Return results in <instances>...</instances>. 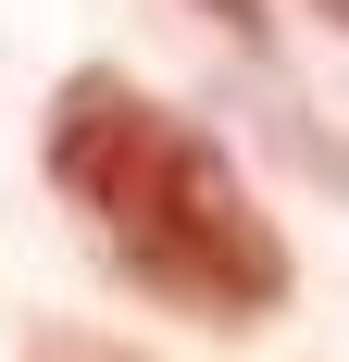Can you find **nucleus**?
I'll return each instance as SVG.
<instances>
[{
  "label": "nucleus",
  "instance_id": "obj_1",
  "mask_svg": "<svg viewBox=\"0 0 349 362\" xmlns=\"http://www.w3.org/2000/svg\"><path fill=\"white\" fill-rule=\"evenodd\" d=\"M50 187L100 238V262L125 288H150L162 313H187V325H262V313H287L275 213L249 200L225 138L187 125L174 100H150L138 75L88 63V75L50 88Z\"/></svg>",
  "mask_w": 349,
  "mask_h": 362
},
{
  "label": "nucleus",
  "instance_id": "obj_2",
  "mask_svg": "<svg viewBox=\"0 0 349 362\" xmlns=\"http://www.w3.org/2000/svg\"><path fill=\"white\" fill-rule=\"evenodd\" d=\"M312 13H324V25H349V0H312Z\"/></svg>",
  "mask_w": 349,
  "mask_h": 362
}]
</instances>
